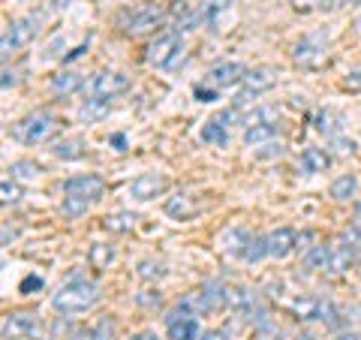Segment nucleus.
Returning <instances> with one entry per match:
<instances>
[{
	"label": "nucleus",
	"mask_w": 361,
	"mask_h": 340,
	"mask_svg": "<svg viewBox=\"0 0 361 340\" xmlns=\"http://www.w3.org/2000/svg\"><path fill=\"white\" fill-rule=\"evenodd\" d=\"M115 337V322L111 320H99L94 328H78L73 340H111Z\"/></svg>",
	"instance_id": "24"
},
{
	"label": "nucleus",
	"mask_w": 361,
	"mask_h": 340,
	"mask_svg": "<svg viewBox=\"0 0 361 340\" xmlns=\"http://www.w3.org/2000/svg\"><path fill=\"white\" fill-rule=\"evenodd\" d=\"M262 256H265V238H253L250 235V241H247L241 259H244V262H259Z\"/></svg>",
	"instance_id": "32"
},
{
	"label": "nucleus",
	"mask_w": 361,
	"mask_h": 340,
	"mask_svg": "<svg viewBox=\"0 0 361 340\" xmlns=\"http://www.w3.org/2000/svg\"><path fill=\"white\" fill-rule=\"evenodd\" d=\"M166 190H169V181L157 172H142L139 178L130 181V196L139 199V202H151L157 196H163Z\"/></svg>",
	"instance_id": "14"
},
{
	"label": "nucleus",
	"mask_w": 361,
	"mask_h": 340,
	"mask_svg": "<svg viewBox=\"0 0 361 340\" xmlns=\"http://www.w3.org/2000/svg\"><path fill=\"white\" fill-rule=\"evenodd\" d=\"M61 130V118L51 109H37L13 127V139L21 145H42Z\"/></svg>",
	"instance_id": "3"
},
{
	"label": "nucleus",
	"mask_w": 361,
	"mask_h": 340,
	"mask_svg": "<svg viewBox=\"0 0 361 340\" xmlns=\"http://www.w3.org/2000/svg\"><path fill=\"white\" fill-rule=\"evenodd\" d=\"M9 172H13L16 181H37L42 175V169L33 160H16L13 166H9Z\"/></svg>",
	"instance_id": "29"
},
{
	"label": "nucleus",
	"mask_w": 361,
	"mask_h": 340,
	"mask_svg": "<svg viewBox=\"0 0 361 340\" xmlns=\"http://www.w3.org/2000/svg\"><path fill=\"white\" fill-rule=\"evenodd\" d=\"M196 99L199 103H214V99H217V90L214 87H196Z\"/></svg>",
	"instance_id": "36"
},
{
	"label": "nucleus",
	"mask_w": 361,
	"mask_h": 340,
	"mask_svg": "<svg viewBox=\"0 0 361 340\" xmlns=\"http://www.w3.org/2000/svg\"><path fill=\"white\" fill-rule=\"evenodd\" d=\"M6 85H16V75L13 73H0V87H6Z\"/></svg>",
	"instance_id": "40"
},
{
	"label": "nucleus",
	"mask_w": 361,
	"mask_h": 340,
	"mask_svg": "<svg viewBox=\"0 0 361 340\" xmlns=\"http://www.w3.org/2000/svg\"><path fill=\"white\" fill-rule=\"evenodd\" d=\"M346 238H349V241H353V244H361V217H358V220H355L353 226H349Z\"/></svg>",
	"instance_id": "38"
},
{
	"label": "nucleus",
	"mask_w": 361,
	"mask_h": 340,
	"mask_svg": "<svg viewBox=\"0 0 361 340\" xmlns=\"http://www.w3.org/2000/svg\"><path fill=\"white\" fill-rule=\"evenodd\" d=\"M109 111H111V99L90 97V99H85L82 111H78V118H82L85 123H97V121H103V118L109 115Z\"/></svg>",
	"instance_id": "20"
},
{
	"label": "nucleus",
	"mask_w": 361,
	"mask_h": 340,
	"mask_svg": "<svg viewBox=\"0 0 361 340\" xmlns=\"http://www.w3.org/2000/svg\"><path fill=\"white\" fill-rule=\"evenodd\" d=\"M166 214L175 217V220H190V217L199 214V205L190 199V193H178V196H172L166 202Z\"/></svg>",
	"instance_id": "18"
},
{
	"label": "nucleus",
	"mask_w": 361,
	"mask_h": 340,
	"mask_svg": "<svg viewBox=\"0 0 361 340\" xmlns=\"http://www.w3.org/2000/svg\"><path fill=\"white\" fill-rule=\"evenodd\" d=\"M180 51H184V40H180V33L172 30V33H163V37H157L148 51H145V61H148L151 66H160V70H166V66H175V61L180 58Z\"/></svg>",
	"instance_id": "6"
},
{
	"label": "nucleus",
	"mask_w": 361,
	"mask_h": 340,
	"mask_svg": "<svg viewBox=\"0 0 361 340\" xmlns=\"http://www.w3.org/2000/svg\"><path fill=\"white\" fill-rule=\"evenodd\" d=\"M202 340H226V334L223 332H205V334H202Z\"/></svg>",
	"instance_id": "41"
},
{
	"label": "nucleus",
	"mask_w": 361,
	"mask_h": 340,
	"mask_svg": "<svg viewBox=\"0 0 361 340\" xmlns=\"http://www.w3.org/2000/svg\"><path fill=\"white\" fill-rule=\"evenodd\" d=\"M202 142L217 145V148H226V145H229V127H223L217 118H211L205 127H202Z\"/></svg>",
	"instance_id": "25"
},
{
	"label": "nucleus",
	"mask_w": 361,
	"mask_h": 340,
	"mask_svg": "<svg viewBox=\"0 0 361 340\" xmlns=\"http://www.w3.org/2000/svg\"><path fill=\"white\" fill-rule=\"evenodd\" d=\"M343 87H346V90H361V70L349 73V78L343 82Z\"/></svg>",
	"instance_id": "37"
},
{
	"label": "nucleus",
	"mask_w": 361,
	"mask_h": 340,
	"mask_svg": "<svg viewBox=\"0 0 361 340\" xmlns=\"http://www.w3.org/2000/svg\"><path fill=\"white\" fill-rule=\"evenodd\" d=\"M130 90V75H123L118 70H103L94 75L90 82V97H103V99H115Z\"/></svg>",
	"instance_id": "9"
},
{
	"label": "nucleus",
	"mask_w": 361,
	"mask_h": 340,
	"mask_svg": "<svg viewBox=\"0 0 361 340\" xmlns=\"http://www.w3.org/2000/svg\"><path fill=\"white\" fill-rule=\"evenodd\" d=\"M313 121H316V130L331 135V139H337V133H341V127H343V118L337 115V111H331V109H319Z\"/></svg>",
	"instance_id": "23"
},
{
	"label": "nucleus",
	"mask_w": 361,
	"mask_h": 340,
	"mask_svg": "<svg viewBox=\"0 0 361 340\" xmlns=\"http://www.w3.org/2000/svg\"><path fill=\"white\" fill-rule=\"evenodd\" d=\"M331 145H334V151L341 154V157H346V154H355V142L353 139H341V135H337V139H331Z\"/></svg>",
	"instance_id": "34"
},
{
	"label": "nucleus",
	"mask_w": 361,
	"mask_h": 340,
	"mask_svg": "<svg viewBox=\"0 0 361 340\" xmlns=\"http://www.w3.org/2000/svg\"><path fill=\"white\" fill-rule=\"evenodd\" d=\"M280 133V123H256V127H244V145L247 148H259V145H271Z\"/></svg>",
	"instance_id": "17"
},
{
	"label": "nucleus",
	"mask_w": 361,
	"mask_h": 340,
	"mask_svg": "<svg viewBox=\"0 0 361 340\" xmlns=\"http://www.w3.org/2000/svg\"><path fill=\"white\" fill-rule=\"evenodd\" d=\"M292 313L301 322H325V325H341V316H337V308L331 301L322 298H295L292 301Z\"/></svg>",
	"instance_id": "7"
},
{
	"label": "nucleus",
	"mask_w": 361,
	"mask_h": 340,
	"mask_svg": "<svg viewBox=\"0 0 361 340\" xmlns=\"http://www.w3.org/2000/svg\"><path fill=\"white\" fill-rule=\"evenodd\" d=\"M241 85H244V90L238 94V99H235V109H241L250 97L262 94V90H268V87H274L277 85V73L271 70V66H256V70H247Z\"/></svg>",
	"instance_id": "11"
},
{
	"label": "nucleus",
	"mask_w": 361,
	"mask_h": 340,
	"mask_svg": "<svg viewBox=\"0 0 361 340\" xmlns=\"http://www.w3.org/2000/svg\"><path fill=\"white\" fill-rule=\"evenodd\" d=\"M33 289H42V277H37V274H30V277L21 280V292H25V296H30Z\"/></svg>",
	"instance_id": "35"
},
{
	"label": "nucleus",
	"mask_w": 361,
	"mask_h": 340,
	"mask_svg": "<svg viewBox=\"0 0 361 340\" xmlns=\"http://www.w3.org/2000/svg\"><path fill=\"white\" fill-rule=\"evenodd\" d=\"M135 214L133 211H118V214H109V217L103 220V226L109 232H133L135 229Z\"/></svg>",
	"instance_id": "27"
},
{
	"label": "nucleus",
	"mask_w": 361,
	"mask_h": 340,
	"mask_svg": "<svg viewBox=\"0 0 361 340\" xmlns=\"http://www.w3.org/2000/svg\"><path fill=\"white\" fill-rule=\"evenodd\" d=\"M337 4H334V0H319V9H334Z\"/></svg>",
	"instance_id": "42"
},
{
	"label": "nucleus",
	"mask_w": 361,
	"mask_h": 340,
	"mask_svg": "<svg viewBox=\"0 0 361 340\" xmlns=\"http://www.w3.org/2000/svg\"><path fill=\"white\" fill-rule=\"evenodd\" d=\"M82 85H85V78L70 70L51 75V94H58V97H73L75 90H82Z\"/></svg>",
	"instance_id": "19"
},
{
	"label": "nucleus",
	"mask_w": 361,
	"mask_h": 340,
	"mask_svg": "<svg viewBox=\"0 0 361 340\" xmlns=\"http://www.w3.org/2000/svg\"><path fill=\"white\" fill-rule=\"evenodd\" d=\"M244 75H247V70L238 61H223V63H217V66H211L208 70V82L214 87H235V85L244 82Z\"/></svg>",
	"instance_id": "15"
},
{
	"label": "nucleus",
	"mask_w": 361,
	"mask_h": 340,
	"mask_svg": "<svg viewBox=\"0 0 361 340\" xmlns=\"http://www.w3.org/2000/svg\"><path fill=\"white\" fill-rule=\"evenodd\" d=\"M21 196H25V193H21V187L16 184V181H0V208L16 205Z\"/></svg>",
	"instance_id": "30"
},
{
	"label": "nucleus",
	"mask_w": 361,
	"mask_h": 340,
	"mask_svg": "<svg viewBox=\"0 0 361 340\" xmlns=\"http://www.w3.org/2000/svg\"><path fill=\"white\" fill-rule=\"evenodd\" d=\"M103 193H106V181L99 178V175H75L70 178L63 184V217H82V214L90 208V202H97V199H103Z\"/></svg>",
	"instance_id": "1"
},
{
	"label": "nucleus",
	"mask_w": 361,
	"mask_h": 340,
	"mask_svg": "<svg viewBox=\"0 0 361 340\" xmlns=\"http://www.w3.org/2000/svg\"><path fill=\"white\" fill-rule=\"evenodd\" d=\"M353 4H358V6H361V0H353Z\"/></svg>",
	"instance_id": "47"
},
{
	"label": "nucleus",
	"mask_w": 361,
	"mask_h": 340,
	"mask_svg": "<svg viewBox=\"0 0 361 340\" xmlns=\"http://www.w3.org/2000/svg\"><path fill=\"white\" fill-rule=\"evenodd\" d=\"M4 337H37V340H49L42 334V328H39V320H37V313H27V310H16V313H9L6 316V322H4Z\"/></svg>",
	"instance_id": "10"
},
{
	"label": "nucleus",
	"mask_w": 361,
	"mask_h": 340,
	"mask_svg": "<svg viewBox=\"0 0 361 340\" xmlns=\"http://www.w3.org/2000/svg\"><path fill=\"white\" fill-rule=\"evenodd\" d=\"M329 259H331V247L329 244H313L304 250V268L307 271H325L329 268Z\"/></svg>",
	"instance_id": "21"
},
{
	"label": "nucleus",
	"mask_w": 361,
	"mask_h": 340,
	"mask_svg": "<svg viewBox=\"0 0 361 340\" xmlns=\"http://www.w3.org/2000/svg\"><path fill=\"white\" fill-rule=\"evenodd\" d=\"M262 238H265V256H271V259H286L289 253L298 250V232L289 229V226L271 229Z\"/></svg>",
	"instance_id": "12"
},
{
	"label": "nucleus",
	"mask_w": 361,
	"mask_h": 340,
	"mask_svg": "<svg viewBox=\"0 0 361 340\" xmlns=\"http://www.w3.org/2000/svg\"><path fill=\"white\" fill-rule=\"evenodd\" d=\"M355 193H358V178L355 175H341L331 184V196L337 202H353L355 199Z\"/></svg>",
	"instance_id": "26"
},
{
	"label": "nucleus",
	"mask_w": 361,
	"mask_h": 340,
	"mask_svg": "<svg viewBox=\"0 0 361 340\" xmlns=\"http://www.w3.org/2000/svg\"><path fill=\"white\" fill-rule=\"evenodd\" d=\"M39 25H42V16L30 13V16H21L13 21V28H9L4 37H0V61L13 58L18 49H25V45L33 42V37L39 33Z\"/></svg>",
	"instance_id": "4"
},
{
	"label": "nucleus",
	"mask_w": 361,
	"mask_h": 340,
	"mask_svg": "<svg viewBox=\"0 0 361 340\" xmlns=\"http://www.w3.org/2000/svg\"><path fill=\"white\" fill-rule=\"evenodd\" d=\"M292 6H295L298 13H310L313 6H319V0H292Z\"/></svg>",
	"instance_id": "39"
},
{
	"label": "nucleus",
	"mask_w": 361,
	"mask_h": 340,
	"mask_svg": "<svg viewBox=\"0 0 361 340\" xmlns=\"http://www.w3.org/2000/svg\"><path fill=\"white\" fill-rule=\"evenodd\" d=\"M99 301V286L87 277H73L51 296V308L61 316H78Z\"/></svg>",
	"instance_id": "2"
},
{
	"label": "nucleus",
	"mask_w": 361,
	"mask_h": 340,
	"mask_svg": "<svg viewBox=\"0 0 361 340\" xmlns=\"http://www.w3.org/2000/svg\"><path fill=\"white\" fill-rule=\"evenodd\" d=\"M133 340H160V337H157V334H151V332H148V334H139V337H133Z\"/></svg>",
	"instance_id": "44"
},
{
	"label": "nucleus",
	"mask_w": 361,
	"mask_h": 340,
	"mask_svg": "<svg viewBox=\"0 0 361 340\" xmlns=\"http://www.w3.org/2000/svg\"><path fill=\"white\" fill-rule=\"evenodd\" d=\"M329 163H331V157H329V151H322V148H307L301 154V169L307 175H316V172H325L329 169Z\"/></svg>",
	"instance_id": "22"
},
{
	"label": "nucleus",
	"mask_w": 361,
	"mask_h": 340,
	"mask_svg": "<svg viewBox=\"0 0 361 340\" xmlns=\"http://www.w3.org/2000/svg\"><path fill=\"white\" fill-rule=\"evenodd\" d=\"M54 154H58V157H82V145H78V142L54 145Z\"/></svg>",
	"instance_id": "33"
},
{
	"label": "nucleus",
	"mask_w": 361,
	"mask_h": 340,
	"mask_svg": "<svg viewBox=\"0 0 361 340\" xmlns=\"http://www.w3.org/2000/svg\"><path fill=\"white\" fill-rule=\"evenodd\" d=\"M166 328H169V340H202V322H199V316L187 313L180 304H178L175 310H169Z\"/></svg>",
	"instance_id": "8"
},
{
	"label": "nucleus",
	"mask_w": 361,
	"mask_h": 340,
	"mask_svg": "<svg viewBox=\"0 0 361 340\" xmlns=\"http://www.w3.org/2000/svg\"><path fill=\"white\" fill-rule=\"evenodd\" d=\"M87 259H90V265L94 268H109L111 262H115V247L111 244H94L90 247V253H87Z\"/></svg>",
	"instance_id": "28"
},
{
	"label": "nucleus",
	"mask_w": 361,
	"mask_h": 340,
	"mask_svg": "<svg viewBox=\"0 0 361 340\" xmlns=\"http://www.w3.org/2000/svg\"><path fill=\"white\" fill-rule=\"evenodd\" d=\"M256 123H277V109L271 106H259L256 111L244 118V127H256Z\"/></svg>",
	"instance_id": "31"
},
{
	"label": "nucleus",
	"mask_w": 361,
	"mask_h": 340,
	"mask_svg": "<svg viewBox=\"0 0 361 340\" xmlns=\"http://www.w3.org/2000/svg\"><path fill=\"white\" fill-rule=\"evenodd\" d=\"M292 61L301 70H319V66H325L329 63V37L325 33H307V37H301L295 51H292Z\"/></svg>",
	"instance_id": "5"
},
{
	"label": "nucleus",
	"mask_w": 361,
	"mask_h": 340,
	"mask_svg": "<svg viewBox=\"0 0 361 340\" xmlns=\"http://www.w3.org/2000/svg\"><path fill=\"white\" fill-rule=\"evenodd\" d=\"M355 28H358V30H361V18H358V21H355Z\"/></svg>",
	"instance_id": "46"
},
{
	"label": "nucleus",
	"mask_w": 361,
	"mask_h": 340,
	"mask_svg": "<svg viewBox=\"0 0 361 340\" xmlns=\"http://www.w3.org/2000/svg\"><path fill=\"white\" fill-rule=\"evenodd\" d=\"M111 142L118 145V151H123V145H127V139H123V135H115V139H111Z\"/></svg>",
	"instance_id": "43"
},
{
	"label": "nucleus",
	"mask_w": 361,
	"mask_h": 340,
	"mask_svg": "<svg viewBox=\"0 0 361 340\" xmlns=\"http://www.w3.org/2000/svg\"><path fill=\"white\" fill-rule=\"evenodd\" d=\"M353 265H355V253L349 250V244L331 247V259H329V268H325V274H329V277H343L346 271H353Z\"/></svg>",
	"instance_id": "16"
},
{
	"label": "nucleus",
	"mask_w": 361,
	"mask_h": 340,
	"mask_svg": "<svg viewBox=\"0 0 361 340\" xmlns=\"http://www.w3.org/2000/svg\"><path fill=\"white\" fill-rule=\"evenodd\" d=\"M163 18H166V13H163V6H154V4H148V6H139L135 13L127 18V30L130 37H142V33H151V30H157L163 25Z\"/></svg>",
	"instance_id": "13"
},
{
	"label": "nucleus",
	"mask_w": 361,
	"mask_h": 340,
	"mask_svg": "<svg viewBox=\"0 0 361 340\" xmlns=\"http://www.w3.org/2000/svg\"><path fill=\"white\" fill-rule=\"evenodd\" d=\"M334 340H361V337L358 334H337Z\"/></svg>",
	"instance_id": "45"
}]
</instances>
